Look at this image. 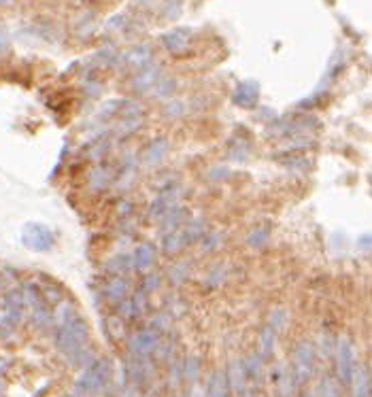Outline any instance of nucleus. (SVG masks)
<instances>
[{
  "label": "nucleus",
  "mask_w": 372,
  "mask_h": 397,
  "mask_svg": "<svg viewBox=\"0 0 372 397\" xmlns=\"http://www.w3.org/2000/svg\"><path fill=\"white\" fill-rule=\"evenodd\" d=\"M9 3H13V0H0V5H9Z\"/></svg>",
  "instance_id": "nucleus-4"
},
{
  "label": "nucleus",
  "mask_w": 372,
  "mask_h": 397,
  "mask_svg": "<svg viewBox=\"0 0 372 397\" xmlns=\"http://www.w3.org/2000/svg\"><path fill=\"white\" fill-rule=\"evenodd\" d=\"M126 24V17L124 15H117V17H113L109 24H107V28H109V32H113L115 28H119V26H124Z\"/></svg>",
  "instance_id": "nucleus-3"
},
{
  "label": "nucleus",
  "mask_w": 372,
  "mask_h": 397,
  "mask_svg": "<svg viewBox=\"0 0 372 397\" xmlns=\"http://www.w3.org/2000/svg\"><path fill=\"white\" fill-rule=\"evenodd\" d=\"M162 40H164V45L170 49V52H174V54L185 52V49H188V43H190V38H188V30H174V32L166 34Z\"/></svg>",
  "instance_id": "nucleus-1"
},
{
  "label": "nucleus",
  "mask_w": 372,
  "mask_h": 397,
  "mask_svg": "<svg viewBox=\"0 0 372 397\" xmlns=\"http://www.w3.org/2000/svg\"><path fill=\"white\" fill-rule=\"evenodd\" d=\"M149 58H151V49L149 47H136V49H132V54H130V62L134 66H143Z\"/></svg>",
  "instance_id": "nucleus-2"
}]
</instances>
